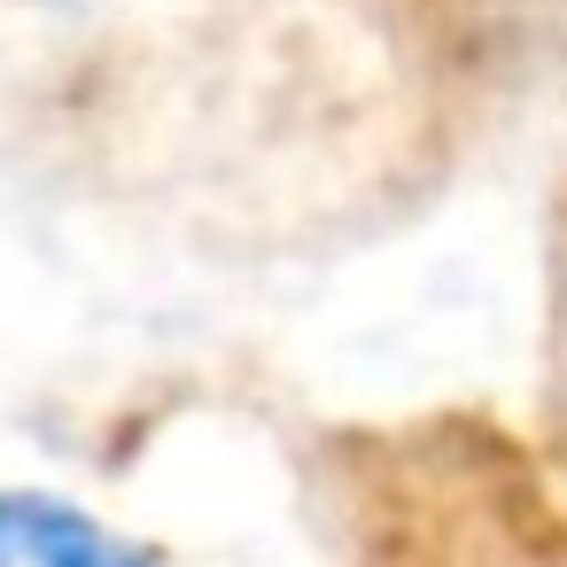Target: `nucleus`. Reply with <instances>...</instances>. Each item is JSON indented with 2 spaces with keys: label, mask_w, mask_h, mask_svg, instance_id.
I'll return each instance as SVG.
<instances>
[{
  "label": "nucleus",
  "mask_w": 567,
  "mask_h": 567,
  "mask_svg": "<svg viewBox=\"0 0 567 567\" xmlns=\"http://www.w3.org/2000/svg\"><path fill=\"white\" fill-rule=\"evenodd\" d=\"M0 567H148V551L63 497L0 489Z\"/></svg>",
  "instance_id": "nucleus-1"
}]
</instances>
